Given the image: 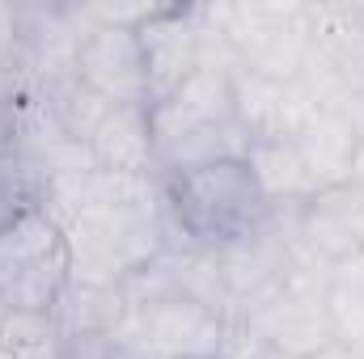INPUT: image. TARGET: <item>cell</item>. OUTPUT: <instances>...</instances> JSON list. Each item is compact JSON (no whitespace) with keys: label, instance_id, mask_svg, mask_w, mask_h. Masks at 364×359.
Wrapping results in <instances>:
<instances>
[{"label":"cell","instance_id":"6da1fadb","mask_svg":"<svg viewBox=\"0 0 364 359\" xmlns=\"http://www.w3.org/2000/svg\"><path fill=\"white\" fill-rule=\"evenodd\" d=\"M161 194L170 228L199 250L237 245L272 216V203L246 161H212L199 170L170 174L161 178Z\"/></svg>","mask_w":364,"mask_h":359},{"label":"cell","instance_id":"7a4b0ae2","mask_svg":"<svg viewBox=\"0 0 364 359\" xmlns=\"http://www.w3.org/2000/svg\"><path fill=\"white\" fill-rule=\"evenodd\" d=\"M68 287L73 245L64 228L43 207H26L0 228V300L9 313H55Z\"/></svg>","mask_w":364,"mask_h":359},{"label":"cell","instance_id":"3957f363","mask_svg":"<svg viewBox=\"0 0 364 359\" xmlns=\"http://www.w3.org/2000/svg\"><path fill=\"white\" fill-rule=\"evenodd\" d=\"M199 21L203 4H153L144 26L136 30L149 77V110L170 101L199 68Z\"/></svg>","mask_w":364,"mask_h":359},{"label":"cell","instance_id":"277c9868","mask_svg":"<svg viewBox=\"0 0 364 359\" xmlns=\"http://www.w3.org/2000/svg\"><path fill=\"white\" fill-rule=\"evenodd\" d=\"M220 330H225L220 313H212L208 304H199L191 296H174V300H161L149 309H132L119 338L149 347L166 359H212Z\"/></svg>","mask_w":364,"mask_h":359},{"label":"cell","instance_id":"5b68a950","mask_svg":"<svg viewBox=\"0 0 364 359\" xmlns=\"http://www.w3.org/2000/svg\"><path fill=\"white\" fill-rule=\"evenodd\" d=\"M77 81L90 85L97 97H106L110 106H149L144 51H140L136 30L93 21L77 55Z\"/></svg>","mask_w":364,"mask_h":359},{"label":"cell","instance_id":"8992f818","mask_svg":"<svg viewBox=\"0 0 364 359\" xmlns=\"http://www.w3.org/2000/svg\"><path fill=\"white\" fill-rule=\"evenodd\" d=\"M246 321L263 334V343L272 351L292 355V359H309L314 351L335 343V330H331V317H326V300L288 296L284 287L275 292L267 304H259Z\"/></svg>","mask_w":364,"mask_h":359},{"label":"cell","instance_id":"52a82bcc","mask_svg":"<svg viewBox=\"0 0 364 359\" xmlns=\"http://www.w3.org/2000/svg\"><path fill=\"white\" fill-rule=\"evenodd\" d=\"M90 157L97 170L110 174H157L149 106H110V114L90 140Z\"/></svg>","mask_w":364,"mask_h":359},{"label":"cell","instance_id":"ba28073f","mask_svg":"<svg viewBox=\"0 0 364 359\" xmlns=\"http://www.w3.org/2000/svg\"><path fill=\"white\" fill-rule=\"evenodd\" d=\"M296 241L314 258H322L326 267L360 254V241H356V228H352V216H348V203H343V186L326 190V194H314L296 207Z\"/></svg>","mask_w":364,"mask_h":359},{"label":"cell","instance_id":"9c48e42d","mask_svg":"<svg viewBox=\"0 0 364 359\" xmlns=\"http://www.w3.org/2000/svg\"><path fill=\"white\" fill-rule=\"evenodd\" d=\"M296 153H301V165L314 182V194H326V190H339L348 186V170H352V153H356V136L343 118L335 114H318L296 140Z\"/></svg>","mask_w":364,"mask_h":359},{"label":"cell","instance_id":"30bf717a","mask_svg":"<svg viewBox=\"0 0 364 359\" xmlns=\"http://www.w3.org/2000/svg\"><path fill=\"white\" fill-rule=\"evenodd\" d=\"M250 174L259 182V190L267 194V203H305L314 199V182L301 165V153L292 140H255L250 144V157H246Z\"/></svg>","mask_w":364,"mask_h":359},{"label":"cell","instance_id":"8fae6325","mask_svg":"<svg viewBox=\"0 0 364 359\" xmlns=\"http://www.w3.org/2000/svg\"><path fill=\"white\" fill-rule=\"evenodd\" d=\"M51 317H55L60 334H119L123 321L132 317V304H127L123 287L73 283Z\"/></svg>","mask_w":364,"mask_h":359},{"label":"cell","instance_id":"7c38bea8","mask_svg":"<svg viewBox=\"0 0 364 359\" xmlns=\"http://www.w3.org/2000/svg\"><path fill=\"white\" fill-rule=\"evenodd\" d=\"M326 317L335 330V343H356L364 338V250L331 263V283H326Z\"/></svg>","mask_w":364,"mask_h":359},{"label":"cell","instance_id":"4fadbf2b","mask_svg":"<svg viewBox=\"0 0 364 359\" xmlns=\"http://www.w3.org/2000/svg\"><path fill=\"white\" fill-rule=\"evenodd\" d=\"M161 110L178 114L186 123H229L233 114V77L229 72H212V68H195L182 89L161 101Z\"/></svg>","mask_w":364,"mask_h":359},{"label":"cell","instance_id":"5bb4252c","mask_svg":"<svg viewBox=\"0 0 364 359\" xmlns=\"http://www.w3.org/2000/svg\"><path fill=\"white\" fill-rule=\"evenodd\" d=\"M309 21H305V13L292 21V26H284L279 34H275L272 43L246 64L250 72H259L263 81H272V85H292V81H301V72H305V64H309Z\"/></svg>","mask_w":364,"mask_h":359},{"label":"cell","instance_id":"9a60e30c","mask_svg":"<svg viewBox=\"0 0 364 359\" xmlns=\"http://www.w3.org/2000/svg\"><path fill=\"white\" fill-rule=\"evenodd\" d=\"M47 97H51V110H55V118H60V127H64V136L73 144H90L93 131L102 127V118L110 114V101L97 97L90 85H81L77 77H68L55 89H47Z\"/></svg>","mask_w":364,"mask_h":359},{"label":"cell","instance_id":"2e32d148","mask_svg":"<svg viewBox=\"0 0 364 359\" xmlns=\"http://www.w3.org/2000/svg\"><path fill=\"white\" fill-rule=\"evenodd\" d=\"M275 110H279V85L242 68L233 77V114L250 131V140H279L275 136Z\"/></svg>","mask_w":364,"mask_h":359},{"label":"cell","instance_id":"e0dca14e","mask_svg":"<svg viewBox=\"0 0 364 359\" xmlns=\"http://www.w3.org/2000/svg\"><path fill=\"white\" fill-rule=\"evenodd\" d=\"M263 355H267V343L250 321H225L212 359H263Z\"/></svg>","mask_w":364,"mask_h":359},{"label":"cell","instance_id":"ac0fdd59","mask_svg":"<svg viewBox=\"0 0 364 359\" xmlns=\"http://www.w3.org/2000/svg\"><path fill=\"white\" fill-rule=\"evenodd\" d=\"M123 347L119 334H64L60 359H123Z\"/></svg>","mask_w":364,"mask_h":359},{"label":"cell","instance_id":"d6986e66","mask_svg":"<svg viewBox=\"0 0 364 359\" xmlns=\"http://www.w3.org/2000/svg\"><path fill=\"white\" fill-rule=\"evenodd\" d=\"M348 186L364 194V140H356V153H352V170H348Z\"/></svg>","mask_w":364,"mask_h":359},{"label":"cell","instance_id":"ffe728a7","mask_svg":"<svg viewBox=\"0 0 364 359\" xmlns=\"http://www.w3.org/2000/svg\"><path fill=\"white\" fill-rule=\"evenodd\" d=\"M309 359H348V347H343V343H331V347H322V351H314Z\"/></svg>","mask_w":364,"mask_h":359},{"label":"cell","instance_id":"44dd1931","mask_svg":"<svg viewBox=\"0 0 364 359\" xmlns=\"http://www.w3.org/2000/svg\"><path fill=\"white\" fill-rule=\"evenodd\" d=\"M348 359H364V338H356V343H348Z\"/></svg>","mask_w":364,"mask_h":359},{"label":"cell","instance_id":"7402d4cb","mask_svg":"<svg viewBox=\"0 0 364 359\" xmlns=\"http://www.w3.org/2000/svg\"><path fill=\"white\" fill-rule=\"evenodd\" d=\"M263 359H292V355H279V351H272V347H267V355Z\"/></svg>","mask_w":364,"mask_h":359},{"label":"cell","instance_id":"603a6c76","mask_svg":"<svg viewBox=\"0 0 364 359\" xmlns=\"http://www.w3.org/2000/svg\"><path fill=\"white\" fill-rule=\"evenodd\" d=\"M4 317H9V304H4V300H0V326H4Z\"/></svg>","mask_w":364,"mask_h":359}]
</instances>
